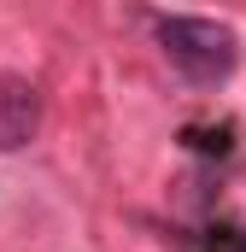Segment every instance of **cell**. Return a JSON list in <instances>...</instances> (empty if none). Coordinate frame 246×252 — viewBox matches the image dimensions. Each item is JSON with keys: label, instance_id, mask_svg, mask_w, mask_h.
<instances>
[{"label": "cell", "instance_id": "6da1fadb", "mask_svg": "<svg viewBox=\"0 0 246 252\" xmlns=\"http://www.w3.org/2000/svg\"><path fill=\"white\" fill-rule=\"evenodd\" d=\"M158 47H164V59L182 70L187 82H223L235 59H241V41H235V30L229 24H217V18H158Z\"/></svg>", "mask_w": 246, "mask_h": 252}, {"label": "cell", "instance_id": "7a4b0ae2", "mask_svg": "<svg viewBox=\"0 0 246 252\" xmlns=\"http://www.w3.org/2000/svg\"><path fill=\"white\" fill-rule=\"evenodd\" d=\"M41 135V88L18 70L0 76V153H24Z\"/></svg>", "mask_w": 246, "mask_h": 252}]
</instances>
